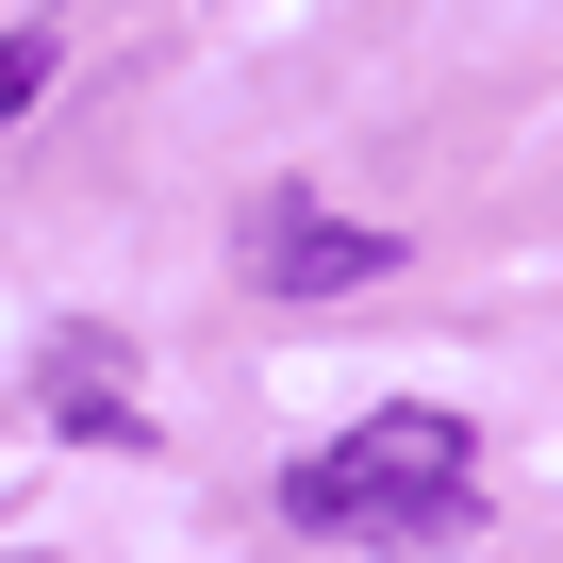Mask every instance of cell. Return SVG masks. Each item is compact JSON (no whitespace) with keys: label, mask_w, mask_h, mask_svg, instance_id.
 <instances>
[{"label":"cell","mask_w":563,"mask_h":563,"mask_svg":"<svg viewBox=\"0 0 563 563\" xmlns=\"http://www.w3.org/2000/svg\"><path fill=\"white\" fill-rule=\"evenodd\" d=\"M464 481H481L464 415H365L349 448H316L282 481V514L332 530V547H431V530H464Z\"/></svg>","instance_id":"1"},{"label":"cell","mask_w":563,"mask_h":563,"mask_svg":"<svg viewBox=\"0 0 563 563\" xmlns=\"http://www.w3.org/2000/svg\"><path fill=\"white\" fill-rule=\"evenodd\" d=\"M382 265H398V232L382 216H332L316 183H265L249 199V282H265V299H365Z\"/></svg>","instance_id":"2"},{"label":"cell","mask_w":563,"mask_h":563,"mask_svg":"<svg viewBox=\"0 0 563 563\" xmlns=\"http://www.w3.org/2000/svg\"><path fill=\"white\" fill-rule=\"evenodd\" d=\"M34 84H51V34H18V51H0V117H18Z\"/></svg>","instance_id":"3"}]
</instances>
